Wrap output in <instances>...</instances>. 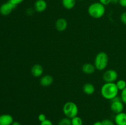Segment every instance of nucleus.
I'll return each instance as SVG.
<instances>
[{
    "instance_id": "obj_1",
    "label": "nucleus",
    "mask_w": 126,
    "mask_h": 125,
    "mask_svg": "<svg viewBox=\"0 0 126 125\" xmlns=\"http://www.w3.org/2000/svg\"><path fill=\"white\" fill-rule=\"evenodd\" d=\"M119 91L115 83H105L101 88L100 93L103 98L111 100L118 96Z\"/></svg>"
},
{
    "instance_id": "obj_2",
    "label": "nucleus",
    "mask_w": 126,
    "mask_h": 125,
    "mask_svg": "<svg viewBox=\"0 0 126 125\" xmlns=\"http://www.w3.org/2000/svg\"><path fill=\"white\" fill-rule=\"evenodd\" d=\"M87 12L91 17L98 19L104 16L106 12L105 6L100 2H93L88 7Z\"/></svg>"
},
{
    "instance_id": "obj_3",
    "label": "nucleus",
    "mask_w": 126,
    "mask_h": 125,
    "mask_svg": "<svg viewBox=\"0 0 126 125\" xmlns=\"http://www.w3.org/2000/svg\"><path fill=\"white\" fill-rule=\"evenodd\" d=\"M109 58L107 53L100 51L98 53L95 58L94 66L96 69L98 71H103L107 68L108 64Z\"/></svg>"
},
{
    "instance_id": "obj_4",
    "label": "nucleus",
    "mask_w": 126,
    "mask_h": 125,
    "mask_svg": "<svg viewBox=\"0 0 126 125\" xmlns=\"http://www.w3.org/2000/svg\"><path fill=\"white\" fill-rule=\"evenodd\" d=\"M63 112L66 117L71 119L75 116H78L79 112L78 107L73 102H67L64 104Z\"/></svg>"
},
{
    "instance_id": "obj_5",
    "label": "nucleus",
    "mask_w": 126,
    "mask_h": 125,
    "mask_svg": "<svg viewBox=\"0 0 126 125\" xmlns=\"http://www.w3.org/2000/svg\"><path fill=\"white\" fill-rule=\"evenodd\" d=\"M124 109V103L122 101L121 97H119L118 96L113 98L112 100H111L110 109L113 113L118 114L121 112H123Z\"/></svg>"
},
{
    "instance_id": "obj_6",
    "label": "nucleus",
    "mask_w": 126,
    "mask_h": 125,
    "mask_svg": "<svg viewBox=\"0 0 126 125\" xmlns=\"http://www.w3.org/2000/svg\"><path fill=\"white\" fill-rule=\"evenodd\" d=\"M118 74L114 69H108L103 74V79L106 83H114L117 80Z\"/></svg>"
},
{
    "instance_id": "obj_7",
    "label": "nucleus",
    "mask_w": 126,
    "mask_h": 125,
    "mask_svg": "<svg viewBox=\"0 0 126 125\" xmlns=\"http://www.w3.org/2000/svg\"><path fill=\"white\" fill-rule=\"evenodd\" d=\"M16 7V6L10 2L9 1L4 2L0 6V13L2 15H9Z\"/></svg>"
},
{
    "instance_id": "obj_8",
    "label": "nucleus",
    "mask_w": 126,
    "mask_h": 125,
    "mask_svg": "<svg viewBox=\"0 0 126 125\" xmlns=\"http://www.w3.org/2000/svg\"><path fill=\"white\" fill-rule=\"evenodd\" d=\"M55 29L59 32H62L66 30L68 27V22L66 19L63 18H60L57 19L55 23Z\"/></svg>"
},
{
    "instance_id": "obj_9",
    "label": "nucleus",
    "mask_w": 126,
    "mask_h": 125,
    "mask_svg": "<svg viewBox=\"0 0 126 125\" xmlns=\"http://www.w3.org/2000/svg\"><path fill=\"white\" fill-rule=\"evenodd\" d=\"M47 7V4L45 0H36L34 4V9L37 12H43Z\"/></svg>"
},
{
    "instance_id": "obj_10",
    "label": "nucleus",
    "mask_w": 126,
    "mask_h": 125,
    "mask_svg": "<svg viewBox=\"0 0 126 125\" xmlns=\"http://www.w3.org/2000/svg\"><path fill=\"white\" fill-rule=\"evenodd\" d=\"M44 72V68L39 64H36L32 66L31 69V73L34 77H39L42 76Z\"/></svg>"
},
{
    "instance_id": "obj_11",
    "label": "nucleus",
    "mask_w": 126,
    "mask_h": 125,
    "mask_svg": "<svg viewBox=\"0 0 126 125\" xmlns=\"http://www.w3.org/2000/svg\"><path fill=\"white\" fill-rule=\"evenodd\" d=\"M14 118L9 114H2L0 115V125H12Z\"/></svg>"
},
{
    "instance_id": "obj_12",
    "label": "nucleus",
    "mask_w": 126,
    "mask_h": 125,
    "mask_svg": "<svg viewBox=\"0 0 126 125\" xmlns=\"http://www.w3.org/2000/svg\"><path fill=\"white\" fill-rule=\"evenodd\" d=\"M39 82L41 86L44 87H47L52 84L54 82V78L50 75H45L42 76Z\"/></svg>"
},
{
    "instance_id": "obj_13",
    "label": "nucleus",
    "mask_w": 126,
    "mask_h": 125,
    "mask_svg": "<svg viewBox=\"0 0 126 125\" xmlns=\"http://www.w3.org/2000/svg\"><path fill=\"white\" fill-rule=\"evenodd\" d=\"M114 122L116 125H126V113L123 112L116 114Z\"/></svg>"
},
{
    "instance_id": "obj_14",
    "label": "nucleus",
    "mask_w": 126,
    "mask_h": 125,
    "mask_svg": "<svg viewBox=\"0 0 126 125\" xmlns=\"http://www.w3.org/2000/svg\"><path fill=\"white\" fill-rule=\"evenodd\" d=\"M81 69L84 74L90 75L94 73L96 68L94 64H92L91 63H85L82 65Z\"/></svg>"
},
{
    "instance_id": "obj_15",
    "label": "nucleus",
    "mask_w": 126,
    "mask_h": 125,
    "mask_svg": "<svg viewBox=\"0 0 126 125\" xmlns=\"http://www.w3.org/2000/svg\"><path fill=\"white\" fill-rule=\"evenodd\" d=\"M82 90L86 94L92 95L94 93L95 88L94 85L93 84L91 83H87L84 85L83 87H82Z\"/></svg>"
},
{
    "instance_id": "obj_16",
    "label": "nucleus",
    "mask_w": 126,
    "mask_h": 125,
    "mask_svg": "<svg viewBox=\"0 0 126 125\" xmlns=\"http://www.w3.org/2000/svg\"><path fill=\"white\" fill-rule=\"evenodd\" d=\"M76 0H62V4L64 8L67 10H71L75 7Z\"/></svg>"
},
{
    "instance_id": "obj_17",
    "label": "nucleus",
    "mask_w": 126,
    "mask_h": 125,
    "mask_svg": "<svg viewBox=\"0 0 126 125\" xmlns=\"http://www.w3.org/2000/svg\"><path fill=\"white\" fill-rule=\"evenodd\" d=\"M115 83L119 90L123 91L126 88V82L124 80H119Z\"/></svg>"
},
{
    "instance_id": "obj_18",
    "label": "nucleus",
    "mask_w": 126,
    "mask_h": 125,
    "mask_svg": "<svg viewBox=\"0 0 126 125\" xmlns=\"http://www.w3.org/2000/svg\"><path fill=\"white\" fill-rule=\"evenodd\" d=\"M71 125H83V121L82 118L78 116H75L74 118L71 119Z\"/></svg>"
},
{
    "instance_id": "obj_19",
    "label": "nucleus",
    "mask_w": 126,
    "mask_h": 125,
    "mask_svg": "<svg viewBox=\"0 0 126 125\" xmlns=\"http://www.w3.org/2000/svg\"><path fill=\"white\" fill-rule=\"evenodd\" d=\"M58 125H72L71 119L67 117L63 118L59 121Z\"/></svg>"
},
{
    "instance_id": "obj_20",
    "label": "nucleus",
    "mask_w": 126,
    "mask_h": 125,
    "mask_svg": "<svg viewBox=\"0 0 126 125\" xmlns=\"http://www.w3.org/2000/svg\"><path fill=\"white\" fill-rule=\"evenodd\" d=\"M120 97L123 102L126 104V88L124 89H123V91H121Z\"/></svg>"
},
{
    "instance_id": "obj_21",
    "label": "nucleus",
    "mask_w": 126,
    "mask_h": 125,
    "mask_svg": "<svg viewBox=\"0 0 126 125\" xmlns=\"http://www.w3.org/2000/svg\"><path fill=\"white\" fill-rule=\"evenodd\" d=\"M102 123L103 125H115L114 123L110 119H105L102 121Z\"/></svg>"
},
{
    "instance_id": "obj_22",
    "label": "nucleus",
    "mask_w": 126,
    "mask_h": 125,
    "mask_svg": "<svg viewBox=\"0 0 126 125\" xmlns=\"http://www.w3.org/2000/svg\"><path fill=\"white\" fill-rule=\"evenodd\" d=\"M120 20L123 24L126 25V12H124L123 13H122V14L120 16Z\"/></svg>"
},
{
    "instance_id": "obj_23",
    "label": "nucleus",
    "mask_w": 126,
    "mask_h": 125,
    "mask_svg": "<svg viewBox=\"0 0 126 125\" xmlns=\"http://www.w3.org/2000/svg\"><path fill=\"white\" fill-rule=\"evenodd\" d=\"M38 120H39L41 123L43 122V121H45L46 120H47L46 116L45 114H44V113L39 114V115H38Z\"/></svg>"
},
{
    "instance_id": "obj_24",
    "label": "nucleus",
    "mask_w": 126,
    "mask_h": 125,
    "mask_svg": "<svg viewBox=\"0 0 126 125\" xmlns=\"http://www.w3.org/2000/svg\"><path fill=\"white\" fill-rule=\"evenodd\" d=\"M11 2H12L13 4H14L15 6H17V5L20 4L22 2H23L24 1V0H9Z\"/></svg>"
},
{
    "instance_id": "obj_25",
    "label": "nucleus",
    "mask_w": 126,
    "mask_h": 125,
    "mask_svg": "<svg viewBox=\"0 0 126 125\" xmlns=\"http://www.w3.org/2000/svg\"><path fill=\"white\" fill-rule=\"evenodd\" d=\"M40 125H53V123L50 120H47V119L45 121L41 123Z\"/></svg>"
},
{
    "instance_id": "obj_26",
    "label": "nucleus",
    "mask_w": 126,
    "mask_h": 125,
    "mask_svg": "<svg viewBox=\"0 0 126 125\" xmlns=\"http://www.w3.org/2000/svg\"><path fill=\"white\" fill-rule=\"evenodd\" d=\"M99 2L105 6L111 4V0H99Z\"/></svg>"
},
{
    "instance_id": "obj_27",
    "label": "nucleus",
    "mask_w": 126,
    "mask_h": 125,
    "mask_svg": "<svg viewBox=\"0 0 126 125\" xmlns=\"http://www.w3.org/2000/svg\"><path fill=\"white\" fill-rule=\"evenodd\" d=\"M119 4L123 7H126V0H119Z\"/></svg>"
},
{
    "instance_id": "obj_28",
    "label": "nucleus",
    "mask_w": 126,
    "mask_h": 125,
    "mask_svg": "<svg viewBox=\"0 0 126 125\" xmlns=\"http://www.w3.org/2000/svg\"><path fill=\"white\" fill-rule=\"evenodd\" d=\"M33 9L32 8H28L27 10V13L28 15H32L33 13Z\"/></svg>"
},
{
    "instance_id": "obj_29",
    "label": "nucleus",
    "mask_w": 126,
    "mask_h": 125,
    "mask_svg": "<svg viewBox=\"0 0 126 125\" xmlns=\"http://www.w3.org/2000/svg\"><path fill=\"white\" fill-rule=\"evenodd\" d=\"M119 0H111V4H116L119 3Z\"/></svg>"
},
{
    "instance_id": "obj_30",
    "label": "nucleus",
    "mask_w": 126,
    "mask_h": 125,
    "mask_svg": "<svg viewBox=\"0 0 126 125\" xmlns=\"http://www.w3.org/2000/svg\"><path fill=\"white\" fill-rule=\"evenodd\" d=\"M93 125H102V121H96L93 124Z\"/></svg>"
},
{
    "instance_id": "obj_31",
    "label": "nucleus",
    "mask_w": 126,
    "mask_h": 125,
    "mask_svg": "<svg viewBox=\"0 0 126 125\" xmlns=\"http://www.w3.org/2000/svg\"><path fill=\"white\" fill-rule=\"evenodd\" d=\"M12 125H21V124L19 122H18V121H14L12 123Z\"/></svg>"
},
{
    "instance_id": "obj_32",
    "label": "nucleus",
    "mask_w": 126,
    "mask_h": 125,
    "mask_svg": "<svg viewBox=\"0 0 126 125\" xmlns=\"http://www.w3.org/2000/svg\"><path fill=\"white\" fill-rule=\"evenodd\" d=\"M78 1H84V0H78Z\"/></svg>"
},
{
    "instance_id": "obj_33",
    "label": "nucleus",
    "mask_w": 126,
    "mask_h": 125,
    "mask_svg": "<svg viewBox=\"0 0 126 125\" xmlns=\"http://www.w3.org/2000/svg\"><path fill=\"white\" fill-rule=\"evenodd\" d=\"M92 1H95V0H92Z\"/></svg>"
}]
</instances>
